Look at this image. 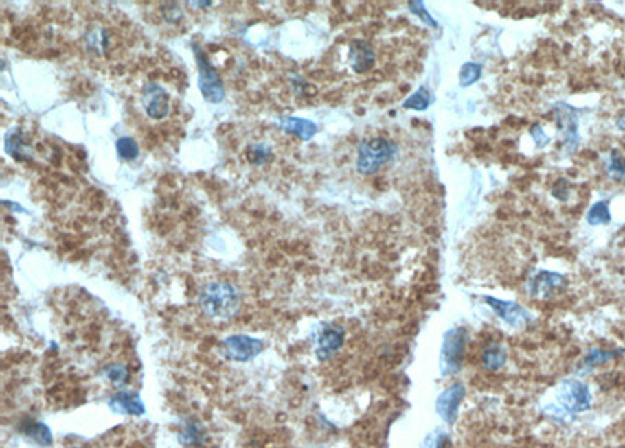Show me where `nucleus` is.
<instances>
[{
  "instance_id": "obj_14",
  "label": "nucleus",
  "mask_w": 625,
  "mask_h": 448,
  "mask_svg": "<svg viewBox=\"0 0 625 448\" xmlns=\"http://www.w3.org/2000/svg\"><path fill=\"white\" fill-rule=\"evenodd\" d=\"M278 127L288 134H294L295 138L302 141H310L312 136L317 133V126L315 122L308 121V119L294 117V116H283L278 119Z\"/></svg>"
},
{
  "instance_id": "obj_22",
  "label": "nucleus",
  "mask_w": 625,
  "mask_h": 448,
  "mask_svg": "<svg viewBox=\"0 0 625 448\" xmlns=\"http://www.w3.org/2000/svg\"><path fill=\"white\" fill-rule=\"evenodd\" d=\"M587 220L589 225H605L611 222V213H610V207H608V202H595L593 207L588 209L587 214Z\"/></svg>"
},
{
  "instance_id": "obj_9",
  "label": "nucleus",
  "mask_w": 625,
  "mask_h": 448,
  "mask_svg": "<svg viewBox=\"0 0 625 448\" xmlns=\"http://www.w3.org/2000/svg\"><path fill=\"white\" fill-rule=\"evenodd\" d=\"M263 350V341L246 336V334H233L224 339L223 351L227 358L236 362L252 361Z\"/></svg>"
},
{
  "instance_id": "obj_7",
  "label": "nucleus",
  "mask_w": 625,
  "mask_h": 448,
  "mask_svg": "<svg viewBox=\"0 0 625 448\" xmlns=\"http://www.w3.org/2000/svg\"><path fill=\"white\" fill-rule=\"evenodd\" d=\"M567 280L565 275L556 272L538 270L532 274L527 283V291L533 298H552L566 289Z\"/></svg>"
},
{
  "instance_id": "obj_17",
  "label": "nucleus",
  "mask_w": 625,
  "mask_h": 448,
  "mask_svg": "<svg viewBox=\"0 0 625 448\" xmlns=\"http://www.w3.org/2000/svg\"><path fill=\"white\" fill-rule=\"evenodd\" d=\"M110 406L117 412L135 414V416L144 412V405L141 403L139 397L136 394H130V392H121V394L113 397V400L110 401Z\"/></svg>"
},
{
  "instance_id": "obj_3",
  "label": "nucleus",
  "mask_w": 625,
  "mask_h": 448,
  "mask_svg": "<svg viewBox=\"0 0 625 448\" xmlns=\"http://www.w3.org/2000/svg\"><path fill=\"white\" fill-rule=\"evenodd\" d=\"M466 342H468V333L462 327L451 328V330L444 333L440 356V367L442 375H455L459 368H462Z\"/></svg>"
},
{
  "instance_id": "obj_19",
  "label": "nucleus",
  "mask_w": 625,
  "mask_h": 448,
  "mask_svg": "<svg viewBox=\"0 0 625 448\" xmlns=\"http://www.w3.org/2000/svg\"><path fill=\"white\" fill-rule=\"evenodd\" d=\"M622 351L621 350H608V349H591L588 351V355L584 356V359H583V366L582 368L584 372H589V370H594V368H598L600 366H604L606 364L608 361H611V359H615L616 356L621 355Z\"/></svg>"
},
{
  "instance_id": "obj_15",
  "label": "nucleus",
  "mask_w": 625,
  "mask_h": 448,
  "mask_svg": "<svg viewBox=\"0 0 625 448\" xmlns=\"http://www.w3.org/2000/svg\"><path fill=\"white\" fill-rule=\"evenodd\" d=\"M507 358L508 355L503 345L499 342H492L483 350L481 366L483 368H486L488 372H497L507 364Z\"/></svg>"
},
{
  "instance_id": "obj_28",
  "label": "nucleus",
  "mask_w": 625,
  "mask_h": 448,
  "mask_svg": "<svg viewBox=\"0 0 625 448\" xmlns=\"http://www.w3.org/2000/svg\"><path fill=\"white\" fill-rule=\"evenodd\" d=\"M408 8H410L411 13L414 16H418V18L422 21L425 25H430V27H433V28L438 27V22L433 18H431L430 13L427 11V8H425L424 2H420V0H418V2H408Z\"/></svg>"
},
{
  "instance_id": "obj_13",
  "label": "nucleus",
  "mask_w": 625,
  "mask_h": 448,
  "mask_svg": "<svg viewBox=\"0 0 625 448\" xmlns=\"http://www.w3.org/2000/svg\"><path fill=\"white\" fill-rule=\"evenodd\" d=\"M349 63L355 73H365L375 64V52L372 45L363 39H355L349 45Z\"/></svg>"
},
{
  "instance_id": "obj_34",
  "label": "nucleus",
  "mask_w": 625,
  "mask_h": 448,
  "mask_svg": "<svg viewBox=\"0 0 625 448\" xmlns=\"http://www.w3.org/2000/svg\"><path fill=\"white\" fill-rule=\"evenodd\" d=\"M616 127L625 133V113H622V115L616 119Z\"/></svg>"
},
{
  "instance_id": "obj_2",
  "label": "nucleus",
  "mask_w": 625,
  "mask_h": 448,
  "mask_svg": "<svg viewBox=\"0 0 625 448\" xmlns=\"http://www.w3.org/2000/svg\"><path fill=\"white\" fill-rule=\"evenodd\" d=\"M397 145L386 138H371L361 141L356 153V171L363 175H372L394 160Z\"/></svg>"
},
{
  "instance_id": "obj_32",
  "label": "nucleus",
  "mask_w": 625,
  "mask_h": 448,
  "mask_svg": "<svg viewBox=\"0 0 625 448\" xmlns=\"http://www.w3.org/2000/svg\"><path fill=\"white\" fill-rule=\"evenodd\" d=\"M569 192H571V185H569V181H567L566 178H560L554 185V188H552V194L561 202L567 200V197H569Z\"/></svg>"
},
{
  "instance_id": "obj_25",
  "label": "nucleus",
  "mask_w": 625,
  "mask_h": 448,
  "mask_svg": "<svg viewBox=\"0 0 625 448\" xmlns=\"http://www.w3.org/2000/svg\"><path fill=\"white\" fill-rule=\"evenodd\" d=\"M481 77V64L479 63H464L459 69V84L463 88H468L475 82H479Z\"/></svg>"
},
{
  "instance_id": "obj_20",
  "label": "nucleus",
  "mask_w": 625,
  "mask_h": 448,
  "mask_svg": "<svg viewBox=\"0 0 625 448\" xmlns=\"http://www.w3.org/2000/svg\"><path fill=\"white\" fill-rule=\"evenodd\" d=\"M22 433L43 447L52 444V433H50L47 425H44L41 422H24V425H22Z\"/></svg>"
},
{
  "instance_id": "obj_26",
  "label": "nucleus",
  "mask_w": 625,
  "mask_h": 448,
  "mask_svg": "<svg viewBox=\"0 0 625 448\" xmlns=\"http://www.w3.org/2000/svg\"><path fill=\"white\" fill-rule=\"evenodd\" d=\"M271 156H272L271 147L264 144H253L247 149V160L250 164H255V166L266 164L271 160Z\"/></svg>"
},
{
  "instance_id": "obj_30",
  "label": "nucleus",
  "mask_w": 625,
  "mask_h": 448,
  "mask_svg": "<svg viewBox=\"0 0 625 448\" xmlns=\"http://www.w3.org/2000/svg\"><path fill=\"white\" fill-rule=\"evenodd\" d=\"M530 136H532L533 143H535V145L539 147V149H544V147L550 143V138L545 134L544 128L539 126V123H533V126L530 127Z\"/></svg>"
},
{
  "instance_id": "obj_33",
  "label": "nucleus",
  "mask_w": 625,
  "mask_h": 448,
  "mask_svg": "<svg viewBox=\"0 0 625 448\" xmlns=\"http://www.w3.org/2000/svg\"><path fill=\"white\" fill-rule=\"evenodd\" d=\"M163 16H164V19L170 22V24L177 22L181 18V10L179 7V3H164Z\"/></svg>"
},
{
  "instance_id": "obj_16",
  "label": "nucleus",
  "mask_w": 625,
  "mask_h": 448,
  "mask_svg": "<svg viewBox=\"0 0 625 448\" xmlns=\"http://www.w3.org/2000/svg\"><path fill=\"white\" fill-rule=\"evenodd\" d=\"M84 43H87V49L94 55H104L110 44V36L105 27L102 25H91L87 33H84Z\"/></svg>"
},
{
  "instance_id": "obj_35",
  "label": "nucleus",
  "mask_w": 625,
  "mask_h": 448,
  "mask_svg": "<svg viewBox=\"0 0 625 448\" xmlns=\"http://www.w3.org/2000/svg\"><path fill=\"white\" fill-rule=\"evenodd\" d=\"M191 5H194V7H198V8H207V7H212V2H192Z\"/></svg>"
},
{
  "instance_id": "obj_1",
  "label": "nucleus",
  "mask_w": 625,
  "mask_h": 448,
  "mask_svg": "<svg viewBox=\"0 0 625 448\" xmlns=\"http://www.w3.org/2000/svg\"><path fill=\"white\" fill-rule=\"evenodd\" d=\"M198 305L203 313L212 319H231L241 306V294L238 289L225 281H212L203 286Z\"/></svg>"
},
{
  "instance_id": "obj_29",
  "label": "nucleus",
  "mask_w": 625,
  "mask_h": 448,
  "mask_svg": "<svg viewBox=\"0 0 625 448\" xmlns=\"http://www.w3.org/2000/svg\"><path fill=\"white\" fill-rule=\"evenodd\" d=\"M106 377L113 383H124V381H127L128 372L122 364H115V366H110L106 368Z\"/></svg>"
},
{
  "instance_id": "obj_21",
  "label": "nucleus",
  "mask_w": 625,
  "mask_h": 448,
  "mask_svg": "<svg viewBox=\"0 0 625 448\" xmlns=\"http://www.w3.org/2000/svg\"><path fill=\"white\" fill-rule=\"evenodd\" d=\"M430 105H431V93L429 91V88H425V86H419V89L414 91L410 97H408L402 104V106L405 108V110H414V111H425Z\"/></svg>"
},
{
  "instance_id": "obj_27",
  "label": "nucleus",
  "mask_w": 625,
  "mask_h": 448,
  "mask_svg": "<svg viewBox=\"0 0 625 448\" xmlns=\"http://www.w3.org/2000/svg\"><path fill=\"white\" fill-rule=\"evenodd\" d=\"M420 448H452V442L447 433L438 429V431H433V433L427 434V438H425L424 444Z\"/></svg>"
},
{
  "instance_id": "obj_10",
  "label": "nucleus",
  "mask_w": 625,
  "mask_h": 448,
  "mask_svg": "<svg viewBox=\"0 0 625 448\" xmlns=\"http://www.w3.org/2000/svg\"><path fill=\"white\" fill-rule=\"evenodd\" d=\"M141 102H143L146 115L155 121H161V119L169 115L170 102L166 89L160 86L158 83H147L143 88V95H141Z\"/></svg>"
},
{
  "instance_id": "obj_18",
  "label": "nucleus",
  "mask_w": 625,
  "mask_h": 448,
  "mask_svg": "<svg viewBox=\"0 0 625 448\" xmlns=\"http://www.w3.org/2000/svg\"><path fill=\"white\" fill-rule=\"evenodd\" d=\"M5 147H7V153L11 156V158H14L16 161H25L28 160V155H30V147H28V144H25V141L24 138H22V134L19 133V130H13V132H10L8 136H7V139H5Z\"/></svg>"
},
{
  "instance_id": "obj_4",
  "label": "nucleus",
  "mask_w": 625,
  "mask_h": 448,
  "mask_svg": "<svg viewBox=\"0 0 625 448\" xmlns=\"http://www.w3.org/2000/svg\"><path fill=\"white\" fill-rule=\"evenodd\" d=\"M558 403L561 406L562 416L572 417L576 414L587 412L593 405V394L587 384L580 379H566L558 389Z\"/></svg>"
},
{
  "instance_id": "obj_6",
  "label": "nucleus",
  "mask_w": 625,
  "mask_h": 448,
  "mask_svg": "<svg viewBox=\"0 0 625 448\" xmlns=\"http://www.w3.org/2000/svg\"><path fill=\"white\" fill-rule=\"evenodd\" d=\"M554 119L558 126V130L565 138V147L567 153H573L580 143L578 136V111L567 104H556L554 106Z\"/></svg>"
},
{
  "instance_id": "obj_31",
  "label": "nucleus",
  "mask_w": 625,
  "mask_h": 448,
  "mask_svg": "<svg viewBox=\"0 0 625 448\" xmlns=\"http://www.w3.org/2000/svg\"><path fill=\"white\" fill-rule=\"evenodd\" d=\"M180 440L183 442L185 445L201 444V431H198L194 425H190V427H186L183 433L180 434Z\"/></svg>"
},
{
  "instance_id": "obj_23",
  "label": "nucleus",
  "mask_w": 625,
  "mask_h": 448,
  "mask_svg": "<svg viewBox=\"0 0 625 448\" xmlns=\"http://www.w3.org/2000/svg\"><path fill=\"white\" fill-rule=\"evenodd\" d=\"M117 156L124 161H133L139 156V145L133 138L122 136L116 141Z\"/></svg>"
},
{
  "instance_id": "obj_8",
  "label": "nucleus",
  "mask_w": 625,
  "mask_h": 448,
  "mask_svg": "<svg viewBox=\"0 0 625 448\" xmlns=\"http://www.w3.org/2000/svg\"><path fill=\"white\" fill-rule=\"evenodd\" d=\"M485 303L492 309V313L496 314L500 320H503L507 325L521 330L525 328L528 323L532 322V314L516 302H510V300H500L496 297H483Z\"/></svg>"
},
{
  "instance_id": "obj_12",
  "label": "nucleus",
  "mask_w": 625,
  "mask_h": 448,
  "mask_svg": "<svg viewBox=\"0 0 625 448\" xmlns=\"http://www.w3.org/2000/svg\"><path fill=\"white\" fill-rule=\"evenodd\" d=\"M345 339V330L339 325H326L317 338L316 355L321 361H326L343 347Z\"/></svg>"
},
{
  "instance_id": "obj_11",
  "label": "nucleus",
  "mask_w": 625,
  "mask_h": 448,
  "mask_svg": "<svg viewBox=\"0 0 625 448\" xmlns=\"http://www.w3.org/2000/svg\"><path fill=\"white\" fill-rule=\"evenodd\" d=\"M466 397V388L462 383L451 384L447 389L438 395L436 412L446 423H455L458 417V410Z\"/></svg>"
},
{
  "instance_id": "obj_24",
  "label": "nucleus",
  "mask_w": 625,
  "mask_h": 448,
  "mask_svg": "<svg viewBox=\"0 0 625 448\" xmlns=\"http://www.w3.org/2000/svg\"><path fill=\"white\" fill-rule=\"evenodd\" d=\"M606 172L613 180L625 181V158L621 152L611 150L606 161Z\"/></svg>"
},
{
  "instance_id": "obj_5",
  "label": "nucleus",
  "mask_w": 625,
  "mask_h": 448,
  "mask_svg": "<svg viewBox=\"0 0 625 448\" xmlns=\"http://www.w3.org/2000/svg\"><path fill=\"white\" fill-rule=\"evenodd\" d=\"M194 55L198 67V89L208 104H220L225 97V88L218 71L209 64L202 47L194 45Z\"/></svg>"
}]
</instances>
